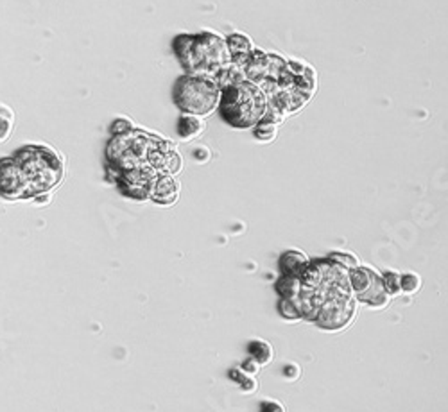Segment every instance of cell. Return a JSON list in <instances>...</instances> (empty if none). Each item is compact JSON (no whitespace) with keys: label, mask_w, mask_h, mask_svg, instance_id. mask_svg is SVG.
<instances>
[{"label":"cell","mask_w":448,"mask_h":412,"mask_svg":"<svg viewBox=\"0 0 448 412\" xmlns=\"http://www.w3.org/2000/svg\"><path fill=\"white\" fill-rule=\"evenodd\" d=\"M173 49L189 76L217 81L233 65L228 43L217 34H179L174 38Z\"/></svg>","instance_id":"1"},{"label":"cell","mask_w":448,"mask_h":412,"mask_svg":"<svg viewBox=\"0 0 448 412\" xmlns=\"http://www.w3.org/2000/svg\"><path fill=\"white\" fill-rule=\"evenodd\" d=\"M269 108V97L262 86L248 79L237 81L223 88L219 111L230 126L250 129L264 120Z\"/></svg>","instance_id":"2"},{"label":"cell","mask_w":448,"mask_h":412,"mask_svg":"<svg viewBox=\"0 0 448 412\" xmlns=\"http://www.w3.org/2000/svg\"><path fill=\"white\" fill-rule=\"evenodd\" d=\"M26 177L27 193L36 198L54 189L63 177V164L52 149L43 145H26L13 156Z\"/></svg>","instance_id":"3"},{"label":"cell","mask_w":448,"mask_h":412,"mask_svg":"<svg viewBox=\"0 0 448 412\" xmlns=\"http://www.w3.org/2000/svg\"><path fill=\"white\" fill-rule=\"evenodd\" d=\"M223 88L216 79L199 76L179 77L174 83L173 101L183 113L195 115V117H208L219 110Z\"/></svg>","instance_id":"4"},{"label":"cell","mask_w":448,"mask_h":412,"mask_svg":"<svg viewBox=\"0 0 448 412\" xmlns=\"http://www.w3.org/2000/svg\"><path fill=\"white\" fill-rule=\"evenodd\" d=\"M351 292H355L360 301L369 303L371 307H385L389 301V294L384 289L382 276L368 267H357L350 271Z\"/></svg>","instance_id":"5"},{"label":"cell","mask_w":448,"mask_h":412,"mask_svg":"<svg viewBox=\"0 0 448 412\" xmlns=\"http://www.w3.org/2000/svg\"><path fill=\"white\" fill-rule=\"evenodd\" d=\"M355 316V303L350 296H337L332 298L317 310L316 324L323 326L326 330H339L344 328Z\"/></svg>","instance_id":"6"},{"label":"cell","mask_w":448,"mask_h":412,"mask_svg":"<svg viewBox=\"0 0 448 412\" xmlns=\"http://www.w3.org/2000/svg\"><path fill=\"white\" fill-rule=\"evenodd\" d=\"M0 196L8 199L29 198L26 177L15 158L0 160Z\"/></svg>","instance_id":"7"},{"label":"cell","mask_w":448,"mask_h":412,"mask_svg":"<svg viewBox=\"0 0 448 412\" xmlns=\"http://www.w3.org/2000/svg\"><path fill=\"white\" fill-rule=\"evenodd\" d=\"M179 196L178 181L173 176H157L149 187V198L160 205H173Z\"/></svg>","instance_id":"8"},{"label":"cell","mask_w":448,"mask_h":412,"mask_svg":"<svg viewBox=\"0 0 448 412\" xmlns=\"http://www.w3.org/2000/svg\"><path fill=\"white\" fill-rule=\"evenodd\" d=\"M310 265L309 257L303 251L298 249H289L280 257V269L284 273V276H298L305 273V269Z\"/></svg>","instance_id":"9"},{"label":"cell","mask_w":448,"mask_h":412,"mask_svg":"<svg viewBox=\"0 0 448 412\" xmlns=\"http://www.w3.org/2000/svg\"><path fill=\"white\" fill-rule=\"evenodd\" d=\"M226 43H228L230 52H232L233 63L241 65V67L248 61L251 52L255 51L253 42L248 36H244V34H232V36L226 38Z\"/></svg>","instance_id":"10"},{"label":"cell","mask_w":448,"mask_h":412,"mask_svg":"<svg viewBox=\"0 0 448 412\" xmlns=\"http://www.w3.org/2000/svg\"><path fill=\"white\" fill-rule=\"evenodd\" d=\"M178 136L182 140H194L198 138L205 129V124L201 120V117H195V115L183 113L182 117L178 118Z\"/></svg>","instance_id":"11"},{"label":"cell","mask_w":448,"mask_h":412,"mask_svg":"<svg viewBox=\"0 0 448 412\" xmlns=\"http://www.w3.org/2000/svg\"><path fill=\"white\" fill-rule=\"evenodd\" d=\"M248 354L253 360H257L260 366H267L275 358V349L264 339H251L248 342Z\"/></svg>","instance_id":"12"},{"label":"cell","mask_w":448,"mask_h":412,"mask_svg":"<svg viewBox=\"0 0 448 412\" xmlns=\"http://www.w3.org/2000/svg\"><path fill=\"white\" fill-rule=\"evenodd\" d=\"M228 377L232 382L237 383L239 389H241L244 395H253V393L258 391L257 379H255V377H251V374L244 373V371L241 370V366L232 367V370L228 371Z\"/></svg>","instance_id":"13"},{"label":"cell","mask_w":448,"mask_h":412,"mask_svg":"<svg viewBox=\"0 0 448 412\" xmlns=\"http://www.w3.org/2000/svg\"><path fill=\"white\" fill-rule=\"evenodd\" d=\"M276 290L282 298L296 299L301 294V280L298 276H282L276 283Z\"/></svg>","instance_id":"14"},{"label":"cell","mask_w":448,"mask_h":412,"mask_svg":"<svg viewBox=\"0 0 448 412\" xmlns=\"http://www.w3.org/2000/svg\"><path fill=\"white\" fill-rule=\"evenodd\" d=\"M253 135L255 138L260 140V142H273V140L276 138V135H278V124L260 120V122L253 127Z\"/></svg>","instance_id":"15"},{"label":"cell","mask_w":448,"mask_h":412,"mask_svg":"<svg viewBox=\"0 0 448 412\" xmlns=\"http://www.w3.org/2000/svg\"><path fill=\"white\" fill-rule=\"evenodd\" d=\"M328 260H332L334 264L341 265L346 271H353L359 267V258L355 255H351V253H343V251H334L328 255Z\"/></svg>","instance_id":"16"},{"label":"cell","mask_w":448,"mask_h":412,"mask_svg":"<svg viewBox=\"0 0 448 412\" xmlns=\"http://www.w3.org/2000/svg\"><path fill=\"white\" fill-rule=\"evenodd\" d=\"M382 282H384V289L389 296H397L402 292V274L400 273L387 271V273L382 276Z\"/></svg>","instance_id":"17"},{"label":"cell","mask_w":448,"mask_h":412,"mask_svg":"<svg viewBox=\"0 0 448 412\" xmlns=\"http://www.w3.org/2000/svg\"><path fill=\"white\" fill-rule=\"evenodd\" d=\"M278 310L280 314H282V317H285V319L289 321H298L303 317L301 316L300 308H298V305L294 303V299H287V298L280 299Z\"/></svg>","instance_id":"18"},{"label":"cell","mask_w":448,"mask_h":412,"mask_svg":"<svg viewBox=\"0 0 448 412\" xmlns=\"http://www.w3.org/2000/svg\"><path fill=\"white\" fill-rule=\"evenodd\" d=\"M13 131V113L0 108V142L8 138Z\"/></svg>","instance_id":"19"},{"label":"cell","mask_w":448,"mask_h":412,"mask_svg":"<svg viewBox=\"0 0 448 412\" xmlns=\"http://www.w3.org/2000/svg\"><path fill=\"white\" fill-rule=\"evenodd\" d=\"M422 287V278L415 273H406L402 274V290L407 294H415L418 292Z\"/></svg>","instance_id":"20"},{"label":"cell","mask_w":448,"mask_h":412,"mask_svg":"<svg viewBox=\"0 0 448 412\" xmlns=\"http://www.w3.org/2000/svg\"><path fill=\"white\" fill-rule=\"evenodd\" d=\"M258 412H287V409L276 399H266V402L258 405Z\"/></svg>","instance_id":"21"},{"label":"cell","mask_w":448,"mask_h":412,"mask_svg":"<svg viewBox=\"0 0 448 412\" xmlns=\"http://www.w3.org/2000/svg\"><path fill=\"white\" fill-rule=\"evenodd\" d=\"M282 374H284L287 380H298L301 377V367L298 364H285L284 370H282Z\"/></svg>","instance_id":"22"},{"label":"cell","mask_w":448,"mask_h":412,"mask_svg":"<svg viewBox=\"0 0 448 412\" xmlns=\"http://www.w3.org/2000/svg\"><path fill=\"white\" fill-rule=\"evenodd\" d=\"M260 367H262V366H260V364H258L257 360H253V358H251V357H248L241 364V370L244 371V373L251 374V377H255V374H258V371H260Z\"/></svg>","instance_id":"23"},{"label":"cell","mask_w":448,"mask_h":412,"mask_svg":"<svg viewBox=\"0 0 448 412\" xmlns=\"http://www.w3.org/2000/svg\"><path fill=\"white\" fill-rule=\"evenodd\" d=\"M133 126L127 120H122V118H119V120H115L113 126H111V131H113V135H122V133H127V131H131Z\"/></svg>","instance_id":"24"}]
</instances>
